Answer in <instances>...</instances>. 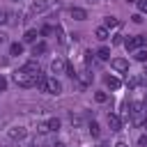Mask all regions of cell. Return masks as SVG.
Wrapping results in <instances>:
<instances>
[{
	"mask_svg": "<svg viewBox=\"0 0 147 147\" xmlns=\"http://www.w3.org/2000/svg\"><path fill=\"white\" fill-rule=\"evenodd\" d=\"M129 108H131V122L140 126V124L145 122V117H147V103H142V101H133Z\"/></svg>",
	"mask_w": 147,
	"mask_h": 147,
	"instance_id": "6da1fadb",
	"label": "cell"
},
{
	"mask_svg": "<svg viewBox=\"0 0 147 147\" xmlns=\"http://www.w3.org/2000/svg\"><path fill=\"white\" fill-rule=\"evenodd\" d=\"M14 83L16 85H21V87H34V76H30V74H25V71H16L14 74Z\"/></svg>",
	"mask_w": 147,
	"mask_h": 147,
	"instance_id": "7a4b0ae2",
	"label": "cell"
},
{
	"mask_svg": "<svg viewBox=\"0 0 147 147\" xmlns=\"http://www.w3.org/2000/svg\"><path fill=\"white\" fill-rule=\"evenodd\" d=\"M142 46H147V37H142V34L124 39V48H126V51H138V48H142Z\"/></svg>",
	"mask_w": 147,
	"mask_h": 147,
	"instance_id": "3957f363",
	"label": "cell"
},
{
	"mask_svg": "<svg viewBox=\"0 0 147 147\" xmlns=\"http://www.w3.org/2000/svg\"><path fill=\"white\" fill-rule=\"evenodd\" d=\"M44 92H48V94H55V96H57V94L62 92V83H60L55 76H53V78H46V87H44Z\"/></svg>",
	"mask_w": 147,
	"mask_h": 147,
	"instance_id": "277c9868",
	"label": "cell"
},
{
	"mask_svg": "<svg viewBox=\"0 0 147 147\" xmlns=\"http://www.w3.org/2000/svg\"><path fill=\"white\" fill-rule=\"evenodd\" d=\"M110 67H113L115 71H119V74H126V71H129V62H126L124 57H115V60H110Z\"/></svg>",
	"mask_w": 147,
	"mask_h": 147,
	"instance_id": "5b68a950",
	"label": "cell"
},
{
	"mask_svg": "<svg viewBox=\"0 0 147 147\" xmlns=\"http://www.w3.org/2000/svg\"><path fill=\"white\" fill-rule=\"evenodd\" d=\"M25 136H28V129L25 126H11L9 129V138L11 140H23Z\"/></svg>",
	"mask_w": 147,
	"mask_h": 147,
	"instance_id": "8992f818",
	"label": "cell"
},
{
	"mask_svg": "<svg viewBox=\"0 0 147 147\" xmlns=\"http://www.w3.org/2000/svg\"><path fill=\"white\" fill-rule=\"evenodd\" d=\"M21 71H25V74H30V76H37V74H39L41 69H39V64H37L34 60H28V62H25V64L21 67Z\"/></svg>",
	"mask_w": 147,
	"mask_h": 147,
	"instance_id": "52a82bcc",
	"label": "cell"
},
{
	"mask_svg": "<svg viewBox=\"0 0 147 147\" xmlns=\"http://www.w3.org/2000/svg\"><path fill=\"white\" fill-rule=\"evenodd\" d=\"M69 16H71L74 21H85V18H87V11H85L83 7H71V9H69Z\"/></svg>",
	"mask_w": 147,
	"mask_h": 147,
	"instance_id": "ba28073f",
	"label": "cell"
},
{
	"mask_svg": "<svg viewBox=\"0 0 147 147\" xmlns=\"http://www.w3.org/2000/svg\"><path fill=\"white\" fill-rule=\"evenodd\" d=\"M64 69H67V62H64L62 57H55V60L51 62V71H53V74H64Z\"/></svg>",
	"mask_w": 147,
	"mask_h": 147,
	"instance_id": "9c48e42d",
	"label": "cell"
},
{
	"mask_svg": "<svg viewBox=\"0 0 147 147\" xmlns=\"http://www.w3.org/2000/svg\"><path fill=\"white\" fill-rule=\"evenodd\" d=\"M108 126H110V131H119V129H122V119H119V115L108 113Z\"/></svg>",
	"mask_w": 147,
	"mask_h": 147,
	"instance_id": "30bf717a",
	"label": "cell"
},
{
	"mask_svg": "<svg viewBox=\"0 0 147 147\" xmlns=\"http://www.w3.org/2000/svg\"><path fill=\"white\" fill-rule=\"evenodd\" d=\"M48 5H51L48 0H37V2H32V9H30V11H32V14H39V11H46V9H48Z\"/></svg>",
	"mask_w": 147,
	"mask_h": 147,
	"instance_id": "8fae6325",
	"label": "cell"
},
{
	"mask_svg": "<svg viewBox=\"0 0 147 147\" xmlns=\"http://www.w3.org/2000/svg\"><path fill=\"white\" fill-rule=\"evenodd\" d=\"M103 83H106V87H110V90H119V87H122V80L115 78V76H106Z\"/></svg>",
	"mask_w": 147,
	"mask_h": 147,
	"instance_id": "7c38bea8",
	"label": "cell"
},
{
	"mask_svg": "<svg viewBox=\"0 0 147 147\" xmlns=\"http://www.w3.org/2000/svg\"><path fill=\"white\" fill-rule=\"evenodd\" d=\"M37 37H39L37 30H28V32L23 34V44H37Z\"/></svg>",
	"mask_w": 147,
	"mask_h": 147,
	"instance_id": "4fadbf2b",
	"label": "cell"
},
{
	"mask_svg": "<svg viewBox=\"0 0 147 147\" xmlns=\"http://www.w3.org/2000/svg\"><path fill=\"white\" fill-rule=\"evenodd\" d=\"M46 51H48L46 41H39V44H34V46H32V55H44Z\"/></svg>",
	"mask_w": 147,
	"mask_h": 147,
	"instance_id": "5bb4252c",
	"label": "cell"
},
{
	"mask_svg": "<svg viewBox=\"0 0 147 147\" xmlns=\"http://www.w3.org/2000/svg\"><path fill=\"white\" fill-rule=\"evenodd\" d=\"M103 28H106V30H110V28H119V21H117L115 16H106V21H103Z\"/></svg>",
	"mask_w": 147,
	"mask_h": 147,
	"instance_id": "9a60e30c",
	"label": "cell"
},
{
	"mask_svg": "<svg viewBox=\"0 0 147 147\" xmlns=\"http://www.w3.org/2000/svg\"><path fill=\"white\" fill-rule=\"evenodd\" d=\"M126 85H129V90H136L140 85V78L138 76H129V71H126Z\"/></svg>",
	"mask_w": 147,
	"mask_h": 147,
	"instance_id": "2e32d148",
	"label": "cell"
},
{
	"mask_svg": "<svg viewBox=\"0 0 147 147\" xmlns=\"http://www.w3.org/2000/svg\"><path fill=\"white\" fill-rule=\"evenodd\" d=\"M87 131H90V136H92V138H99V136H101V126H99L96 122H90Z\"/></svg>",
	"mask_w": 147,
	"mask_h": 147,
	"instance_id": "e0dca14e",
	"label": "cell"
},
{
	"mask_svg": "<svg viewBox=\"0 0 147 147\" xmlns=\"http://www.w3.org/2000/svg\"><path fill=\"white\" fill-rule=\"evenodd\" d=\"M94 37H96L99 41H106V39H108V30L101 25V28H96V30H94Z\"/></svg>",
	"mask_w": 147,
	"mask_h": 147,
	"instance_id": "ac0fdd59",
	"label": "cell"
},
{
	"mask_svg": "<svg viewBox=\"0 0 147 147\" xmlns=\"http://www.w3.org/2000/svg\"><path fill=\"white\" fill-rule=\"evenodd\" d=\"M21 53H23V44L21 41H14L9 46V55H21Z\"/></svg>",
	"mask_w": 147,
	"mask_h": 147,
	"instance_id": "d6986e66",
	"label": "cell"
},
{
	"mask_svg": "<svg viewBox=\"0 0 147 147\" xmlns=\"http://www.w3.org/2000/svg\"><path fill=\"white\" fill-rule=\"evenodd\" d=\"M96 57H99V60H110V48H108V46H101V48L96 51Z\"/></svg>",
	"mask_w": 147,
	"mask_h": 147,
	"instance_id": "ffe728a7",
	"label": "cell"
},
{
	"mask_svg": "<svg viewBox=\"0 0 147 147\" xmlns=\"http://www.w3.org/2000/svg\"><path fill=\"white\" fill-rule=\"evenodd\" d=\"M133 57H136V60H138V62H147V51H145V48H138V51H136V55H133Z\"/></svg>",
	"mask_w": 147,
	"mask_h": 147,
	"instance_id": "44dd1931",
	"label": "cell"
},
{
	"mask_svg": "<svg viewBox=\"0 0 147 147\" xmlns=\"http://www.w3.org/2000/svg\"><path fill=\"white\" fill-rule=\"evenodd\" d=\"M48 129H51V131H60V119H57V117H51V119H48Z\"/></svg>",
	"mask_w": 147,
	"mask_h": 147,
	"instance_id": "7402d4cb",
	"label": "cell"
},
{
	"mask_svg": "<svg viewBox=\"0 0 147 147\" xmlns=\"http://www.w3.org/2000/svg\"><path fill=\"white\" fill-rule=\"evenodd\" d=\"M94 99H96V103H106V101H108V94H106V92H96Z\"/></svg>",
	"mask_w": 147,
	"mask_h": 147,
	"instance_id": "603a6c76",
	"label": "cell"
},
{
	"mask_svg": "<svg viewBox=\"0 0 147 147\" xmlns=\"http://www.w3.org/2000/svg\"><path fill=\"white\" fill-rule=\"evenodd\" d=\"M53 32L57 34V41H60V44H64V32H62V28H60V25H55V30H53Z\"/></svg>",
	"mask_w": 147,
	"mask_h": 147,
	"instance_id": "cb8c5ba5",
	"label": "cell"
},
{
	"mask_svg": "<svg viewBox=\"0 0 147 147\" xmlns=\"http://www.w3.org/2000/svg\"><path fill=\"white\" fill-rule=\"evenodd\" d=\"M37 131H39V133H41V136H46V133H48V131H51V129H48V122H41V124H39V126H37Z\"/></svg>",
	"mask_w": 147,
	"mask_h": 147,
	"instance_id": "d4e9b609",
	"label": "cell"
},
{
	"mask_svg": "<svg viewBox=\"0 0 147 147\" xmlns=\"http://www.w3.org/2000/svg\"><path fill=\"white\" fill-rule=\"evenodd\" d=\"M136 5L140 9V14H147V0H136Z\"/></svg>",
	"mask_w": 147,
	"mask_h": 147,
	"instance_id": "484cf974",
	"label": "cell"
},
{
	"mask_svg": "<svg viewBox=\"0 0 147 147\" xmlns=\"http://www.w3.org/2000/svg\"><path fill=\"white\" fill-rule=\"evenodd\" d=\"M39 34H41V37H48V34H53V28H51V25H44V28L39 30Z\"/></svg>",
	"mask_w": 147,
	"mask_h": 147,
	"instance_id": "4316f807",
	"label": "cell"
},
{
	"mask_svg": "<svg viewBox=\"0 0 147 147\" xmlns=\"http://www.w3.org/2000/svg\"><path fill=\"white\" fill-rule=\"evenodd\" d=\"M7 21H9V14H7L5 9H0V25H2V23H7Z\"/></svg>",
	"mask_w": 147,
	"mask_h": 147,
	"instance_id": "83f0119b",
	"label": "cell"
},
{
	"mask_svg": "<svg viewBox=\"0 0 147 147\" xmlns=\"http://www.w3.org/2000/svg\"><path fill=\"white\" fill-rule=\"evenodd\" d=\"M92 55H94L92 51H85V64H87V67L92 64Z\"/></svg>",
	"mask_w": 147,
	"mask_h": 147,
	"instance_id": "f1b7e54d",
	"label": "cell"
},
{
	"mask_svg": "<svg viewBox=\"0 0 147 147\" xmlns=\"http://www.w3.org/2000/svg\"><path fill=\"white\" fill-rule=\"evenodd\" d=\"M138 145H140V147H147V133H142V136L138 138Z\"/></svg>",
	"mask_w": 147,
	"mask_h": 147,
	"instance_id": "f546056e",
	"label": "cell"
},
{
	"mask_svg": "<svg viewBox=\"0 0 147 147\" xmlns=\"http://www.w3.org/2000/svg\"><path fill=\"white\" fill-rule=\"evenodd\" d=\"M131 18H133V23H142V14H133Z\"/></svg>",
	"mask_w": 147,
	"mask_h": 147,
	"instance_id": "4dcf8cb0",
	"label": "cell"
},
{
	"mask_svg": "<svg viewBox=\"0 0 147 147\" xmlns=\"http://www.w3.org/2000/svg\"><path fill=\"white\" fill-rule=\"evenodd\" d=\"M2 90H7V80L0 76V92H2Z\"/></svg>",
	"mask_w": 147,
	"mask_h": 147,
	"instance_id": "1f68e13d",
	"label": "cell"
},
{
	"mask_svg": "<svg viewBox=\"0 0 147 147\" xmlns=\"http://www.w3.org/2000/svg\"><path fill=\"white\" fill-rule=\"evenodd\" d=\"M2 41H7V34H5L2 30H0V44H2Z\"/></svg>",
	"mask_w": 147,
	"mask_h": 147,
	"instance_id": "d6a6232c",
	"label": "cell"
},
{
	"mask_svg": "<svg viewBox=\"0 0 147 147\" xmlns=\"http://www.w3.org/2000/svg\"><path fill=\"white\" fill-rule=\"evenodd\" d=\"M113 147H126V142H122V140H119V142H115Z\"/></svg>",
	"mask_w": 147,
	"mask_h": 147,
	"instance_id": "836d02e7",
	"label": "cell"
},
{
	"mask_svg": "<svg viewBox=\"0 0 147 147\" xmlns=\"http://www.w3.org/2000/svg\"><path fill=\"white\" fill-rule=\"evenodd\" d=\"M53 147H69V145H67V142H55Z\"/></svg>",
	"mask_w": 147,
	"mask_h": 147,
	"instance_id": "e575fe53",
	"label": "cell"
},
{
	"mask_svg": "<svg viewBox=\"0 0 147 147\" xmlns=\"http://www.w3.org/2000/svg\"><path fill=\"white\" fill-rule=\"evenodd\" d=\"M142 80H145V83H147V69H145V71H142Z\"/></svg>",
	"mask_w": 147,
	"mask_h": 147,
	"instance_id": "d590c367",
	"label": "cell"
},
{
	"mask_svg": "<svg viewBox=\"0 0 147 147\" xmlns=\"http://www.w3.org/2000/svg\"><path fill=\"white\" fill-rule=\"evenodd\" d=\"M14 2H18V0H14Z\"/></svg>",
	"mask_w": 147,
	"mask_h": 147,
	"instance_id": "8d00e7d4",
	"label": "cell"
}]
</instances>
